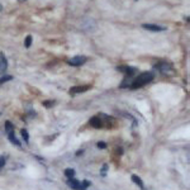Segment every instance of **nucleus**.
Here are the masks:
<instances>
[{
  "instance_id": "obj_18",
  "label": "nucleus",
  "mask_w": 190,
  "mask_h": 190,
  "mask_svg": "<svg viewBox=\"0 0 190 190\" xmlns=\"http://www.w3.org/2000/svg\"><path fill=\"white\" fill-rule=\"evenodd\" d=\"M24 44H25L27 48H28V47H31V44H32V37L31 36H27V38L24 41Z\"/></svg>"
},
{
  "instance_id": "obj_16",
  "label": "nucleus",
  "mask_w": 190,
  "mask_h": 190,
  "mask_svg": "<svg viewBox=\"0 0 190 190\" xmlns=\"http://www.w3.org/2000/svg\"><path fill=\"white\" fill-rule=\"evenodd\" d=\"M89 186H90V181L87 180H84L82 182H80V190H86Z\"/></svg>"
},
{
  "instance_id": "obj_4",
  "label": "nucleus",
  "mask_w": 190,
  "mask_h": 190,
  "mask_svg": "<svg viewBox=\"0 0 190 190\" xmlns=\"http://www.w3.org/2000/svg\"><path fill=\"white\" fill-rule=\"evenodd\" d=\"M89 124H90L91 127H94V128L99 129V128L103 127V120H102L100 117H92V118L89 120Z\"/></svg>"
},
{
  "instance_id": "obj_3",
  "label": "nucleus",
  "mask_w": 190,
  "mask_h": 190,
  "mask_svg": "<svg viewBox=\"0 0 190 190\" xmlns=\"http://www.w3.org/2000/svg\"><path fill=\"white\" fill-rule=\"evenodd\" d=\"M156 69L162 74V75H167V74H170L171 71H172V69H171V66L169 65V64H157L156 65Z\"/></svg>"
},
{
  "instance_id": "obj_19",
  "label": "nucleus",
  "mask_w": 190,
  "mask_h": 190,
  "mask_svg": "<svg viewBox=\"0 0 190 190\" xmlns=\"http://www.w3.org/2000/svg\"><path fill=\"white\" fill-rule=\"evenodd\" d=\"M55 104V102H52V100H47V102H43V105L44 107H47V108H51L52 105Z\"/></svg>"
},
{
  "instance_id": "obj_24",
  "label": "nucleus",
  "mask_w": 190,
  "mask_h": 190,
  "mask_svg": "<svg viewBox=\"0 0 190 190\" xmlns=\"http://www.w3.org/2000/svg\"><path fill=\"white\" fill-rule=\"evenodd\" d=\"M0 10H2V5H0Z\"/></svg>"
},
{
  "instance_id": "obj_5",
  "label": "nucleus",
  "mask_w": 190,
  "mask_h": 190,
  "mask_svg": "<svg viewBox=\"0 0 190 190\" xmlns=\"http://www.w3.org/2000/svg\"><path fill=\"white\" fill-rule=\"evenodd\" d=\"M90 89V85H86V86H74L70 89V94L71 95H76V94H80V92H84L86 90Z\"/></svg>"
},
{
  "instance_id": "obj_10",
  "label": "nucleus",
  "mask_w": 190,
  "mask_h": 190,
  "mask_svg": "<svg viewBox=\"0 0 190 190\" xmlns=\"http://www.w3.org/2000/svg\"><path fill=\"white\" fill-rule=\"evenodd\" d=\"M67 184L70 185V187H71V189H74V190H80V181H77L76 179H74V177L69 179Z\"/></svg>"
},
{
  "instance_id": "obj_7",
  "label": "nucleus",
  "mask_w": 190,
  "mask_h": 190,
  "mask_svg": "<svg viewBox=\"0 0 190 190\" xmlns=\"http://www.w3.org/2000/svg\"><path fill=\"white\" fill-rule=\"evenodd\" d=\"M118 70H120V71H123L126 75H127V77H131V76H133L134 75V72L137 71L134 67H131V66H122V67H118Z\"/></svg>"
},
{
  "instance_id": "obj_2",
  "label": "nucleus",
  "mask_w": 190,
  "mask_h": 190,
  "mask_svg": "<svg viewBox=\"0 0 190 190\" xmlns=\"http://www.w3.org/2000/svg\"><path fill=\"white\" fill-rule=\"evenodd\" d=\"M85 62H86V57H84V56H76V57L69 60V65H71V66H81Z\"/></svg>"
},
{
  "instance_id": "obj_12",
  "label": "nucleus",
  "mask_w": 190,
  "mask_h": 190,
  "mask_svg": "<svg viewBox=\"0 0 190 190\" xmlns=\"http://www.w3.org/2000/svg\"><path fill=\"white\" fill-rule=\"evenodd\" d=\"M8 134H9V136H8V137H9V141L12 142V143H14L15 146H20V142H19V141L15 138V136H14V131L10 132V133H8Z\"/></svg>"
},
{
  "instance_id": "obj_20",
  "label": "nucleus",
  "mask_w": 190,
  "mask_h": 190,
  "mask_svg": "<svg viewBox=\"0 0 190 190\" xmlns=\"http://www.w3.org/2000/svg\"><path fill=\"white\" fill-rule=\"evenodd\" d=\"M107 171H108V165H104V166L102 167V170H100L102 176H105V175H107Z\"/></svg>"
},
{
  "instance_id": "obj_11",
  "label": "nucleus",
  "mask_w": 190,
  "mask_h": 190,
  "mask_svg": "<svg viewBox=\"0 0 190 190\" xmlns=\"http://www.w3.org/2000/svg\"><path fill=\"white\" fill-rule=\"evenodd\" d=\"M131 179H132V181H133L134 184H137L142 190H143V187H145V186H143V181L141 180V177H139V176H137V175H132V176H131Z\"/></svg>"
},
{
  "instance_id": "obj_17",
  "label": "nucleus",
  "mask_w": 190,
  "mask_h": 190,
  "mask_svg": "<svg viewBox=\"0 0 190 190\" xmlns=\"http://www.w3.org/2000/svg\"><path fill=\"white\" fill-rule=\"evenodd\" d=\"M5 131H7L8 133H10V132H13V131H14L13 124H12L9 120H7V122H5Z\"/></svg>"
},
{
  "instance_id": "obj_22",
  "label": "nucleus",
  "mask_w": 190,
  "mask_h": 190,
  "mask_svg": "<svg viewBox=\"0 0 190 190\" xmlns=\"http://www.w3.org/2000/svg\"><path fill=\"white\" fill-rule=\"evenodd\" d=\"M5 165V157H0V170H2Z\"/></svg>"
},
{
  "instance_id": "obj_13",
  "label": "nucleus",
  "mask_w": 190,
  "mask_h": 190,
  "mask_svg": "<svg viewBox=\"0 0 190 190\" xmlns=\"http://www.w3.org/2000/svg\"><path fill=\"white\" fill-rule=\"evenodd\" d=\"M10 80H13V76H10V75H3L2 77H0V85L5 84V82H8Z\"/></svg>"
},
{
  "instance_id": "obj_8",
  "label": "nucleus",
  "mask_w": 190,
  "mask_h": 190,
  "mask_svg": "<svg viewBox=\"0 0 190 190\" xmlns=\"http://www.w3.org/2000/svg\"><path fill=\"white\" fill-rule=\"evenodd\" d=\"M142 27H143L145 29L152 31V32H162V31H165L164 27H160L157 24H142Z\"/></svg>"
},
{
  "instance_id": "obj_6",
  "label": "nucleus",
  "mask_w": 190,
  "mask_h": 190,
  "mask_svg": "<svg viewBox=\"0 0 190 190\" xmlns=\"http://www.w3.org/2000/svg\"><path fill=\"white\" fill-rule=\"evenodd\" d=\"M8 69V61L5 59V56L2 53L0 55V75H3Z\"/></svg>"
},
{
  "instance_id": "obj_9",
  "label": "nucleus",
  "mask_w": 190,
  "mask_h": 190,
  "mask_svg": "<svg viewBox=\"0 0 190 190\" xmlns=\"http://www.w3.org/2000/svg\"><path fill=\"white\" fill-rule=\"evenodd\" d=\"M95 27V22L92 19H85L84 20V24H82V29L85 31H89V29H92Z\"/></svg>"
},
{
  "instance_id": "obj_14",
  "label": "nucleus",
  "mask_w": 190,
  "mask_h": 190,
  "mask_svg": "<svg viewBox=\"0 0 190 190\" xmlns=\"http://www.w3.org/2000/svg\"><path fill=\"white\" fill-rule=\"evenodd\" d=\"M65 176H67L69 179L74 177V176H75V170H74V169H66V170H65Z\"/></svg>"
},
{
  "instance_id": "obj_23",
  "label": "nucleus",
  "mask_w": 190,
  "mask_h": 190,
  "mask_svg": "<svg viewBox=\"0 0 190 190\" xmlns=\"http://www.w3.org/2000/svg\"><path fill=\"white\" fill-rule=\"evenodd\" d=\"M82 152H84V151H82V150H80V151H77V152H76V156H79V155H81V154H82Z\"/></svg>"
},
{
  "instance_id": "obj_15",
  "label": "nucleus",
  "mask_w": 190,
  "mask_h": 190,
  "mask_svg": "<svg viewBox=\"0 0 190 190\" xmlns=\"http://www.w3.org/2000/svg\"><path fill=\"white\" fill-rule=\"evenodd\" d=\"M20 134H22L23 139H24V141L27 142V143H28V142H29V134H28L27 129H22V131H20Z\"/></svg>"
},
{
  "instance_id": "obj_21",
  "label": "nucleus",
  "mask_w": 190,
  "mask_h": 190,
  "mask_svg": "<svg viewBox=\"0 0 190 190\" xmlns=\"http://www.w3.org/2000/svg\"><path fill=\"white\" fill-rule=\"evenodd\" d=\"M98 148H100V150L107 148V143L105 142H98Z\"/></svg>"
},
{
  "instance_id": "obj_1",
  "label": "nucleus",
  "mask_w": 190,
  "mask_h": 190,
  "mask_svg": "<svg viewBox=\"0 0 190 190\" xmlns=\"http://www.w3.org/2000/svg\"><path fill=\"white\" fill-rule=\"evenodd\" d=\"M152 80H154L152 72H148V71H147V72H143V74L138 75V76L131 82V89H138V87H141V86H143V85L151 82Z\"/></svg>"
}]
</instances>
